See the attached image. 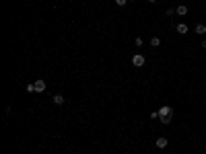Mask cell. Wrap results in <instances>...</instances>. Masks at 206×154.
Masks as SVG:
<instances>
[{
  "instance_id": "obj_1",
  "label": "cell",
  "mask_w": 206,
  "mask_h": 154,
  "mask_svg": "<svg viewBox=\"0 0 206 154\" xmlns=\"http://www.w3.org/2000/svg\"><path fill=\"white\" fill-rule=\"evenodd\" d=\"M159 119H161V123H171V119H173V109L169 107V105H163L161 109H159Z\"/></svg>"
},
{
  "instance_id": "obj_2",
  "label": "cell",
  "mask_w": 206,
  "mask_h": 154,
  "mask_svg": "<svg viewBox=\"0 0 206 154\" xmlns=\"http://www.w3.org/2000/svg\"><path fill=\"white\" fill-rule=\"evenodd\" d=\"M144 64H146V60H144L142 54H134V56H132V66H134V68H142Z\"/></svg>"
},
{
  "instance_id": "obj_3",
  "label": "cell",
  "mask_w": 206,
  "mask_h": 154,
  "mask_svg": "<svg viewBox=\"0 0 206 154\" xmlns=\"http://www.w3.org/2000/svg\"><path fill=\"white\" fill-rule=\"evenodd\" d=\"M45 90V80L43 78H37L35 80V93H43Z\"/></svg>"
},
{
  "instance_id": "obj_4",
  "label": "cell",
  "mask_w": 206,
  "mask_h": 154,
  "mask_svg": "<svg viewBox=\"0 0 206 154\" xmlns=\"http://www.w3.org/2000/svg\"><path fill=\"white\" fill-rule=\"evenodd\" d=\"M175 14H177V17H186V14H188V6H186V4H179V6L175 8Z\"/></svg>"
},
{
  "instance_id": "obj_5",
  "label": "cell",
  "mask_w": 206,
  "mask_h": 154,
  "mask_svg": "<svg viewBox=\"0 0 206 154\" xmlns=\"http://www.w3.org/2000/svg\"><path fill=\"white\" fill-rule=\"evenodd\" d=\"M167 144H169V142H167V138H157V142H155V146H157L159 150L167 148Z\"/></svg>"
},
{
  "instance_id": "obj_6",
  "label": "cell",
  "mask_w": 206,
  "mask_h": 154,
  "mask_svg": "<svg viewBox=\"0 0 206 154\" xmlns=\"http://www.w3.org/2000/svg\"><path fill=\"white\" fill-rule=\"evenodd\" d=\"M175 29H177V33H179V35H186V33L190 31V27H188L186 23H179V25H177Z\"/></svg>"
},
{
  "instance_id": "obj_7",
  "label": "cell",
  "mask_w": 206,
  "mask_h": 154,
  "mask_svg": "<svg viewBox=\"0 0 206 154\" xmlns=\"http://www.w3.org/2000/svg\"><path fill=\"white\" fill-rule=\"evenodd\" d=\"M194 31H196V33H198V35H206V25H204V23H198V25H196V29H194Z\"/></svg>"
},
{
  "instance_id": "obj_8",
  "label": "cell",
  "mask_w": 206,
  "mask_h": 154,
  "mask_svg": "<svg viewBox=\"0 0 206 154\" xmlns=\"http://www.w3.org/2000/svg\"><path fill=\"white\" fill-rule=\"evenodd\" d=\"M52 101H54L56 105H64V101H66V99H64V95H54V97H52Z\"/></svg>"
},
{
  "instance_id": "obj_9",
  "label": "cell",
  "mask_w": 206,
  "mask_h": 154,
  "mask_svg": "<svg viewBox=\"0 0 206 154\" xmlns=\"http://www.w3.org/2000/svg\"><path fill=\"white\" fill-rule=\"evenodd\" d=\"M159 45H161V39H159V37L151 39V47H159Z\"/></svg>"
},
{
  "instance_id": "obj_10",
  "label": "cell",
  "mask_w": 206,
  "mask_h": 154,
  "mask_svg": "<svg viewBox=\"0 0 206 154\" xmlns=\"http://www.w3.org/2000/svg\"><path fill=\"white\" fill-rule=\"evenodd\" d=\"M27 93H35V82H29L27 84Z\"/></svg>"
},
{
  "instance_id": "obj_11",
  "label": "cell",
  "mask_w": 206,
  "mask_h": 154,
  "mask_svg": "<svg viewBox=\"0 0 206 154\" xmlns=\"http://www.w3.org/2000/svg\"><path fill=\"white\" fill-rule=\"evenodd\" d=\"M134 45H136V47H142V39L136 37V39H134Z\"/></svg>"
},
{
  "instance_id": "obj_12",
  "label": "cell",
  "mask_w": 206,
  "mask_h": 154,
  "mask_svg": "<svg viewBox=\"0 0 206 154\" xmlns=\"http://www.w3.org/2000/svg\"><path fill=\"white\" fill-rule=\"evenodd\" d=\"M116 4H118V6H126V4H128V0H116Z\"/></svg>"
},
{
  "instance_id": "obj_13",
  "label": "cell",
  "mask_w": 206,
  "mask_h": 154,
  "mask_svg": "<svg viewBox=\"0 0 206 154\" xmlns=\"http://www.w3.org/2000/svg\"><path fill=\"white\" fill-rule=\"evenodd\" d=\"M175 14V8H167V17H173Z\"/></svg>"
},
{
  "instance_id": "obj_14",
  "label": "cell",
  "mask_w": 206,
  "mask_h": 154,
  "mask_svg": "<svg viewBox=\"0 0 206 154\" xmlns=\"http://www.w3.org/2000/svg\"><path fill=\"white\" fill-rule=\"evenodd\" d=\"M159 117V111H151V119H157Z\"/></svg>"
},
{
  "instance_id": "obj_15",
  "label": "cell",
  "mask_w": 206,
  "mask_h": 154,
  "mask_svg": "<svg viewBox=\"0 0 206 154\" xmlns=\"http://www.w3.org/2000/svg\"><path fill=\"white\" fill-rule=\"evenodd\" d=\"M200 45H202V49H206V39H202V43H200Z\"/></svg>"
},
{
  "instance_id": "obj_16",
  "label": "cell",
  "mask_w": 206,
  "mask_h": 154,
  "mask_svg": "<svg viewBox=\"0 0 206 154\" xmlns=\"http://www.w3.org/2000/svg\"><path fill=\"white\" fill-rule=\"evenodd\" d=\"M148 2H157V0H148Z\"/></svg>"
},
{
  "instance_id": "obj_17",
  "label": "cell",
  "mask_w": 206,
  "mask_h": 154,
  "mask_svg": "<svg viewBox=\"0 0 206 154\" xmlns=\"http://www.w3.org/2000/svg\"><path fill=\"white\" fill-rule=\"evenodd\" d=\"M79 154H81V152H79Z\"/></svg>"
}]
</instances>
